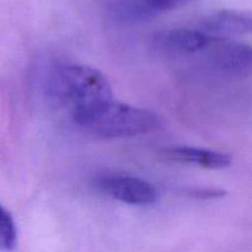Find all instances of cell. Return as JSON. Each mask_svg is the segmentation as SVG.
Wrapping results in <instances>:
<instances>
[{"instance_id": "cell-2", "label": "cell", "mask_w": 252, "mask_h": 252, "mask_svg": "<svg viewBox=\"0 0 252 252\" xmlns=\"http://www.w3.org/2000/svg\"><path fill=\"white\" fill-rule=\"evenodd\" d=\"M46 95L52 106L70 117L81 108L112 98V88L107 76L98 69L84 64H65L51 73Z\"/></svg>"}, {"instance_id": "cell-5", "label": "cell", "mask_w": 252, "mask_h": 252, "mask_svg": "<svg viewBox=\"0 0 252 252\" xmlns=\"http://www.w3.org/2000/svg\"><path fill=\"white\" fill-rule=\"evenodd\" d=\"M211 61L218 70L231 76H245L251 70V48L248 44L216 38Z\"/></svg>"}, {"instance_id": "cell-7", "label": "cell", "mask_w": 252, "mask_h": 252, "mask_svg": "<svg viewBox=\"0 0 252 252\" xmlns=\"http://www.w3.org/2000/svg\"><path fill=\"white\" fill-rule=\"evenodd\" d=\"M165 157L175 161L186 162L209 170H220L230 166L231 157L217 150L196 147H171L164 150Z\"/></svg>"}, {"instance_id": "cell-6", "label": "cell", "mask_w": 252, "mask_h": 252, "mask_svg": "<svg viewBox=\"0 0 252 252\" xmlns=\"http://www.w3.org/2000/svg\"><path fill=\"white\" fill-rule=\"evenodd\" d=\"M251 14L238 10H221L214 12L202 22L201 30L214 38H226L250 33Z\"/></svg>"}, {"instance_id": "cell-9", "label": "cell", "mask_w": 252, "mask_h": 252, "mask_svg": "<svg viewBox=\"0 0 252 252\" xmlns=\"http://www.w3.org/2000/svg\"><path fill=\"white\" fill-rule=\"evenodd\" d=\"M16 244V226L9 212L0 203V252L10 251Z\"/></svg>"}, {"instance_id": "cell-3", "label": "cell", "mask_w": 252, "mask_h": 252, "mask_svg": "<svg viewBox=\"0 0 252 252\" xmlns=\"http://www.w3.org/2000/svg\"><path fill=\"white\" fill-rule=\"evenodd\" d=\"M94 186L101 193L130 206H150L159 199V191L149 181L125 174H106L96 177Z\"/></svg>"}, {"instance_id": "cell-4", "label": "cell", "mask_w": 252, "mask_h": 252, "mask_svg": "<svg viewBox=\"0 0 252 252\" xmlns=\"http://www.w3.org/2000/svg\"><path fill=\"white\" fill-rule=\"evenodd\" d=\"M214 37L201 29H166L158 31L153 36V47L158 52L170 56H185L203 51L211 46Z\"/></svg>"}, {"instance_id": "cell-8", "label": "cell", "mask_w": 252, "mask_h": 252, "mask_svg": "<svg viewBox=\"0 0 252 252\" xmlns=\"http://www.w3.org/2000/svg\"><path fill=\"white\" fill-rule=\"evenodd\" d=\"M191 0H118L113 9L126 17H142L177 9Z\"/></svg>"}, {"instance_id": "cell-1", "label": "cell", "mask_w": 252, "mask_h": 252, "mask_svg": "<svg viewBox=\"0 0 252 252\" xmlns=\"http://www.w3.org/2000/svg\"><path fill=\"white\" fill-rule=\"evenodd\" d=\"M69 120L83 132L103 139L138 137L153 132L160 126L155 113L113 98L81 108Z\"/></svg>"}]
</instances>
